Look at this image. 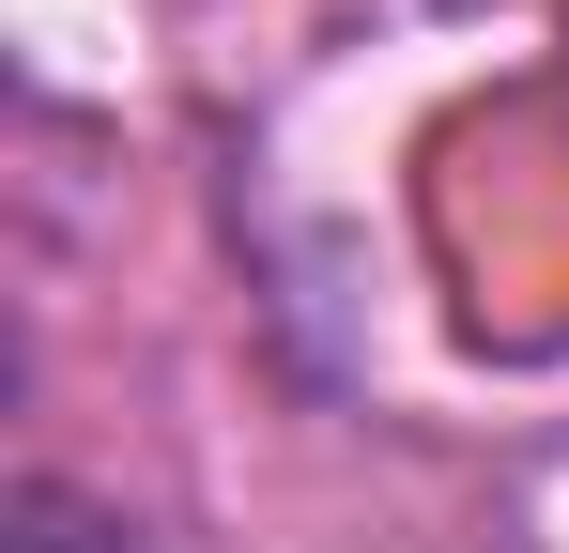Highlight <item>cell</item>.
<instances>
[{
	"instance_id": "6da1fadb",
	"label": "cell",
	"mask_w": 569,
	"mask_h": 553,
	"mask_svg": "<svg viewBox=\"0 0 569 553\" xmlns=\"http://www.w3.org/2000/svg\"><path fill=\"white\" fill-rule=\"evenodd\" d=\"M16 553H123V523L78 492H16Z\"/></svg>"
}]
</instances>
